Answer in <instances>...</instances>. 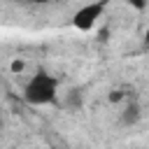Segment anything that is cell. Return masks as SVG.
I'll return each instance as SVG.
<instances>
[{"mask_svg":"<svg viewBox=\"0 0 149 149\" xmlns=\"http://www.w3.org/2000/svg\"><path fill=\"white\" fill-rule=\"evenodd\" d=\"M105 5H107V0H95V2H88V5L79 7L72 16V26L79 28V30H91L98 23L100 14L105 12Z\"/></svg>","mask_w":149,"mask_h":149,"instance_id":"2","label":"cell"},{"mask_svg":"<svg viewBox=\"0 0 149 149\" xmlns=\"http://www.w3.org/2000/svg\"><path fill=\"white\" fill-rule=\"evenodd\" d=\"M56 88H58V81H56L51 74L37 72V74H33L30 81L26 84L23 98H26V102H30V105H49V102H54V98H56Z\"/></svg>","mask_w":149,"mask_h":149,"instance_id":"1","label":"cell"},{"mask_svg":"<svg viewBox=\"0 0 149 149\" xmlns=\"http://www.w3.org/2000/svg\"><path fill=\"white\" fill-rule=\"evenodd\" d=\"M65 107H70V109H79V107H81V93H79V91H70V93H68V102H65Z\"/></svg>","mask_w":149,"mask_h":149,"instance_id":"4","label":"cell"},{"mask_svg":"<svg viewBox=\"0 0 149 149\" xmlns=\"http://www.w3.org/2000/svg\"><path fill=\"white\" fill-rule=\"evenodd\" d=\"M0 130H2V119H0Z\"/></svg>","mask_w":149,"mask_h":149,"instance_id":"10","label":"cell"},{"mask_svg":"<svg viewBox=\"0 0 149 149\" xmlns=\"http://www.w3.org/2000/svg\"><path fill=\"white\" fill-rule=\"evenodd\" d=\"M35 2H47V0H35Z\"/></svg>","mask_w":149,"mask_h":149,"instance_id":"9","label":"cell"},{"mask_svg":"<svg viewBox=\"0 0 149 149\" xmlns=\"http://www.w3.org/2000/svg\"><path fill=\"white\" fill-rule=\"evenodd\" d=\"M144 44L149 47V30H147V35H144Z\"/></svg>","mask_w":149,"mask_h":149,"instance_id":"8","label":"cell"},{"mask_svg":"<svg viewBox=\"0 0 149 149\" xmlns=\"http://www.w3.org/2000/svg\"><path fill=\"white\" fill-rule=\"evenodd\" d=\"M126 2H128L130 7H135V9H140V12H142V9L149 5V0H126Z\"/></svg>","mask_w":149,"mask_h":149,"instance_id":"5","label":"cell"},{"mask_svg":"<svg viewBox=\"0 0 149 149\" xmlns=\"http://www.w3.org/2000/svg\"><path fill=\"white\" fill-rule=\"evenodd\" d=\"M121 98H123V93H121V91H112V93H109V100H112V102H119Z\"/></svg>","mask_w":149,"mask_h":149,"instance_id":"6","label":"cell"},{"mask_svg":"<svg viewBox=\"0 0 149 149\" xmlns=\"http://www.w3.org/2000/svg\"><path fill=\"white\" fill-rule=\"evenodd\" d=\"M140 116H142L140 105H137V102H128L126 109H123V114H121V121H123L126 126H135V123L140 121Z\"/></svg>","mask_w":149,"mask_h":149,"instance_id":"3","label":"cell"},{"mask_svg":"<svg viewBox=\"0 0 149 149\" xmlns=\"http://www.w3.org/2000/svg\"><path fill=\"white\" fill-rule=\"evenodd\" d=\"M21 68H23V65H21L19 61H14V63H12V70H21Z\"/></svg>","mask_w":149,"mask_h":149,"instance_id":"7","label":"cell"}]
</instances>
